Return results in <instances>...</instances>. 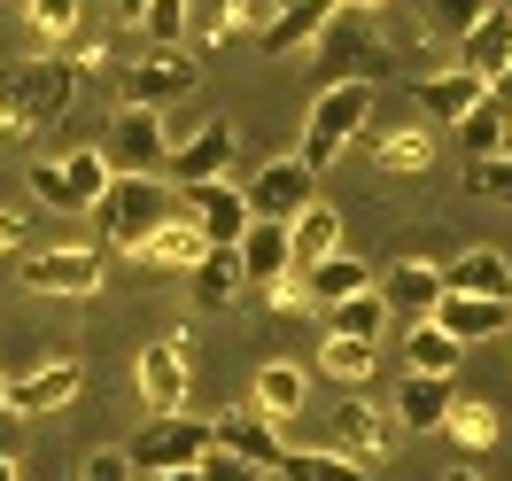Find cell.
<instances>
[{"label": "cell", "instance_id": "7dc6e473", "mask_svg": "<svg viewBox=\"0 0 512 481\" xmlns=\"http://www.w3.org/2000/svg\"><path fill=\"white\" fill-rule=\"evenodd\" d=\"M140 481H202V474H140Z\"/></svg>", "mask_w": 512, "mask_h": 481}, {"label": "cell", "instance_id": "f546056e", "mask_svg": "<svg viewBox=\"0 0 512 481\" xmlns=\"http://www.w3.org/2000/svg\"><path fill=\"white\" fill-rule=\"evenodd\" d=\"M365 288H373V280H365V264L342 257V249L303 272V295H311V303H342V295H365Z\"/></svg>", "mask_w": 512, "mask_h": 481}, {"label": "cell", "instance_id": "3957f363", "mask_svg": "<svg viewBox=\"0 0 512 481\" xmlns=\"http://www.w3.org/2000/svg\"><path fill=\"white\" fill-rule=\"evenodd\" d=\"M365 117H373V86H365V78L326 86V94L303 109V148H295V163H303L311 179H319V171H334V156H342L357 132H365Z\"/></svg>", "mask_w": 512, "mask_h": 481}, {"label": "cell", "instance_id": "83f0119b", "mask_svg": "<svg viewBox=\"0 0 512 481\" xmlns=\"http://www.w3.org/2000/svg\"><path fill=\"white\" fill-rule=\"evenodd\" d=\"M458 350H466V342H458V334H443L435 319H419L412 334H404V365H412V373H435V381H450V373H458Z\"/></svg>", "mask_w": 512, "mask_h": 481}, {"label": "cell", "instance_id": "30bf717a", "mask_svg": "<svg viewBox=\"0 0 512 481\" xmlns=\"http://www.w3.org/2000/svg\"><path fill=\"white\" fill-rule=\"evenodd\" d=\"M241 194H249V218L295 225L303 210H311V202H319V179H311V171H303L295 156H272L264 171H249V187H241Z\"/></svg>", "mask_w": 512, "mask_h": 481}, {"label": "cell", "instance_id": "7a4b0ae2", "mask_svg": "<svg viewBox=\"0 0 512 481\" xmlns=\"http://www.w3.org/2000/svg\"><path fill=\"white\" fill-rule=\"evenodd\" d=\"M101 233V249H148V233L156 225L179 218V187H163L156 171H109V187H101V202L86 210Z\"/></svg>", "mask_w": 512, "mask_h": 481}, {"label": "cell", "instance_id": "cb8c5ba5", "mask_svg": "<svg viewBox=\"0 0 512 481\" xmlns=\"http://www.w3.org/2000/svg\"><path fill=\"white\" fill-rule=\"evenodd\" d=\"M303 365H288V357H264V365H256V388H249V404L264 419H280V427H288L295 412H303Z\"/></svg>", "mask_w": 512, "mask_h": 481}, {"label": "cell", "instance_id": "d590c367", "mask_svg": "<svg viewBox=\"0 0 512 481\" xmlns=\"http://www.w3.org/2000/svg\"><path fill=\"white\" fill-rule=\"evenodd\" d=\"M466 194L474 202H512V156H474L466 163Z\"/></svg>", "mask_w": 512, "mask_h": 481}, {"label": "cell", "instance_id": "d4e9b609", "mask_svg": "<svg viewBox=\"0 0 512 481\" xmlns=\"http://www.w3.org/2000/svg\"><path fill=\"white\" fill-rule=\"evenodd\" d=\"M481 94H489V86H481L474 70H458V63H450V70H435V78H419V86H412V101L427 109V117H443V125H458V117H466V109H474Z\"/></svg>", "mask_w": 512, "mask_h": 481}, {"label": "cell", "instance_id": "1f68e13d", "mask_svg": "<svg viewBox=\"0 0 512 481\" xmlns=\"http://www.w3.org/2000/svg\"><path fill=\"white\" fill-rule=\"evenodd\" d=\"M373 365H381L373 342H350V334H326V342H319V373H326V381H342V388H365V381H373Z\"/></svg>", "mask_w": 512, "mask_h": 481}, {"label": "cell", "instance_id": "f35d334b", "mask_svg": "<svg viewBox=\"0 0 512 481\" xmlns=\"http://www.w3.org/2000/svg\"><path fill=\"white\" fill-rule=\"evenodd\" d=\"M78 16H86V0H32V24L55 47H70V32H78Z\"/></svg>", "mask_w": 512, "mask_h": 481}, {"label": "cell", "instance_id": "8992f818", "mask_svg": "<svg viewBox=\"0 0 512 481\" xmlns=\"http://www.w3.org/2000/svg\"><path fill=\"white\" fill-rule=\"evenodd\" d=\"M101 272H109V249H101V241H63V249H32V257H24V288H39V295H94Z\"/></svg>", "mask_w": 512, "mask_h": 481}, {"label": "cell", "instance_id": "8fae6325", "mask_svg": "<svg viewBox=\"0 0 512 481\" xmlns=\"http://www.w3.org/2000/svg\"><path fill=\"white\" fill-rule=\"evenodd\" d=\"M179 218H194V225H202V241H218V249H233V241L256 225L241 179H202V187H179Z\"/></svg>", "mask_w": 512, "mask_h": 481}, {"label": "cell", "instance_id": "f5cc1de1", "mask_svg": "<svg viewBox=\"0 0 512 481\" xmlns=\"http://www.w3.org/2000/svg\"><path fill=\"white\" fill-rule=\"evenodd\" d=\"M497 8H512V0H497Z\"/></svg>", "mask_w": 512, "mask_h": 481}, {"label": "cell", "instance_id": "d6a6232c", "mask_svg": "<svg viewBox=\"0 0 512 481\" xmlns=\"http://www.w3.org/2000/svg\"><path fill=\"white\" fill-rule=\"evenodd\" d=\"M505 125H512V117H505L489 94H481L474 109L458 117V148H466V163H474V156H497V148H505Z\"/></svg>", "mask_w": 512, "mask_h": 481}, {"label": "cell", "instance_id": "f907efd6", "mask_svg": "<svg viewBox=\"0 0 512 481\" xmlns=\"http://www.w3.org/2000/svg\"><path fill=\"white\" fill-rule=\"evenodd\" d=\"M443 481H474V474H466V466H458V474H443Z\"/></svg>", "mask_w": 512, "mask_h": 481}, {"label": "cell", "instance_id": "b9f144b4", "mask_svg": "<svg viewBox=\"0 0 512 481\" xmlns=\"http://www.w3.org/2000/svg\"><path fill=\"white\" fill-rule=\"evenodd\" d=\"M194 474H202V481H264L256 466H241V458H225V450H210V458H202Z\"/></svg>", "mask_w": 512, "mask_h": 481}, {"label": "cell", "instance_id": "6da1fadb", "mask_svg": "<svg viewBox=\"0 0 512 481\" xmlns=\"http://www.w3.org/2000/svg\"><path fill=\"white\" fill-rule=\"evenodd\" d=\"M78 109V70L63 55H39V63H0V132L8 140H32V132L63 125Z\"/></svg>", "mask_w": 512, "mask_h": 481}, {"label": "cell", "instance_id": "ffe728a7", "mask_svg": "<svg viewBox=\"0 0 512 481\" xmlns=\"http://www.w3.org/2000/svg\"><path fill=\"white\" fill-rule=\"evenodd\" d=\"M241 280L249 288H272V280H295V241H288V225H272V218H256L241 241Z\"/></svg>", "mask_w": 512, "mask_h": 481}, {"label": "cell", "instance_id": "603a6c76", "mask_svg": "<svg viewBox=\"0 0 512 481\" xmlns=\"http://www.w3.org/2000/svg\"><path fill=\"white\" fill-rule=\"evenodd\" d=\"M450 404H458V388L435 381V373H404V388H396V419H404L412 435H435L450 419Z\"/></svg>", "mask_w": 512, "mask_h": 481}, {"label": "cell", "instance_id": "5b68a950", "mask_svg": "<svg viewBox=\"0 0 512 481\" xmlns=\"http://www.w3.org/2000/svg\"><path fill=\"white\" fill-rule=\"evenodd\" d=\"M311 47H319L326 86H342V78H365V86H373V78L388 70V47L365 32V8H334V24H326Z\"/></svg>", "mask_w": 512, "mask_h": 481}, {"label": "cell", "instance_id": "7bdbcfd3", "mask_svg": "<svg viewBox=\"0 0 512 481\" xmlns=\"http://www.w3.org/2000/svg\"><path fill=\"white\" fill-rule=\"evenodd\" d=\"M24 233H32L24 210H0V257H16V249H24Z\"/></svg>", "mask_w": 512, "mask_h": 481}, {"label": "cell", "instance_id": "60d3db41", "mask_svg": "<svg viewBox=\"0 0 512 481\" xmlns=\"http://www.w3.org/2000/svg\"><path fill=\"white\" fill-rule=\"evenodd\" d=\"M78 481H140V474H132V458H125V450H94Z\"/></svg>", "mask_w": 512, "mask_h": 481}, {"label": "cell", "instance_id": "44dd1931", "mask_svg": "<svg viewBox=\"0 0 512 481\" xmlns=\"http://www.w3.org/2000/svg\"><path fill=\"white\" fill-rule=\"evenodd\" d=\"M396 443V419L388 412H373V396H342V412H334V450L342 458H381V450Z\"/></svg>", "mask_w": 512, "mask_h": 481}, {"label": "cell", "instance_id": "e0dca14e", "mask_svg": "<svg viewBox=\"0 0 512 481\" xmlns=\"http://www.w3.org/2000/svg\"><path fill=\"white\" fill-rule=\"evenodd\" d=\"M450 47H458V70H474L481 86H497L512 70V8H489L474 32H458Z\"/></svg>", "mask_w": 512, "mask_h": 481}, {"label": "cell", "instance_id": "7c38bea8", "mask_svg": "<svg viewBox=\"0 0 512 481\" xmlns=\"http://www.w3.org/2000/svg\"><path fill=\"white\" fill-rule=\"evenodd\" d=\"M109 171H163V156H171V132H163L156 109H117L109 117Z\"/></svg>", "mask_w": 512, "mask_h": 481}, {"label": "cell", "instance_id": "f1b7e54d", "mask_svg": "<svg viewBox=\"0 0 512 481\" xmlns=\"http://www.w3.org/2000/svg\"><path fill=\"white\" fill-rule=\"evenodd\" d=\"M202 249H210V241H202V225H194V218H171V225H156V233H148V249H140V257L163 264V272H194V264H202Z\"/></svg>", "mask_w": 512, "mask_h": 481}, {"label": "cell", "instance_id": "ab89813d", "mask_svg": "<svg viewBox=\"0 0 512 481\" xmlns=\"http://www.w3.org/2000/svg\"><path fill=\"white\" fill-rule=\"evenodd\" d=\"M489 8H497V0H427V16H435V32H474L481 16H489Z\"/></svg>", "mask_w": 512, "mask_h": 481}, {"label": "cell", "instance_id": "816d5d0a", "mask_svg": "<svg viewBox=\"0 0 512 481\" xmlns=\"http://www.w3.org/2000/svg\"><path fill=\"white\" fill-rule=\"evenodd\" d=\"M272 8H295V0H272Z\"/></svg>", "mask_w": 512, "mask_h": 481}, {"label": "cell", "instance_id": "8d00e7d4", "mask_svg": "<svg viewBox=\"0 0 512 481\" xmlns=\"http://www.w3.org/2000/svg\"><path fill=\"white\" fill-rule=\"evenodd\" d=\"M443 427H450L466 450H481V443H497V404H450Z\"/></svg>", "mask_w": 512, "mask_h": 481}, {"label": "cell", "instance_id": "ba28073f", "mask_svg": "<svg viewBox=\"0 0 512 481\" xmlns=\"http://www.w3.org/2000/svg\"><path fill=\"white\" fill-rule=\"evenodd\" d=\"M101 187H109V156L101 148H70L55 163H32V194L55 202V210H94Z\"/></svg>", "mask_w": 512, "mask_h": 481}, {"label": "cell", "instance_id": "4316f807", "mask_svg": "<svg viewBox=\"0 0 512 481\" xmlns=\"http://www.w3.org/2000/svg\"><path fill=\"white\" fill-rule=\"evenodd\" d=\"M288 241H295V272H311L319 257L342 249V210H334V202H311V210L288 225Z\"/></svg>", "mask_w": 512, "mask_h": 481}, {"label": "cell", "instance_id": "74e56055", "mask_svg": "<svg viewBox=\"0 0 512 481\" xmlns=\"http://www.w3.org/2000/svg\"><path fill=\"white\" fill-rule=\"evenodd\" d=\"M187 8H194V0H148V24H140V32L156 39V55H179V24H187Z\"/></svg>", "mask_w": 512, "mask_h": 481}, {"label": "cell", "instance_id": "681fc988", "mask_svg": "<svg viewBox=\"0 0 512 481\" xmlns=\"http://www.w3.org/2000/svg\"><path fill=\"white\" fill-rule=\"evenodd\" d=\"M0 412H8V373H0Z\"/></svg>", "mask_w": 512, "mask_h": 481}, {"label": "cell", "instance_id": "d6986e66", "mask_svg": "<svg viewBox=\"0 0 512 481\" xmlns=\"http://www.w3.org/2000/svg\"><path fill=\"white\" fill-rule=\"evenodd\" d=\"M427 319L443 326V334H458V342H489V334H512V303L505 295H450L427 311Z\"/></svg>", "mask_w": 512, "mask_h": 481}, {"label": "cell", "instance_id": "5bb4252c", "mask_svg": "<svg viewBox=\"0 0 512 481\" xmlns=\"http://www.w3.org/2000/svg\"><path fill=\"white\" fill-rule=\"evenodd\" d=\"M78 357H47V365H32V373H16L8 381V412L16 419H47V412H63L70 396H78Z\"/></svg>", "mask_w": 512, "mask_h": 481}, {"label": "cell", "instance_id": "c3c4849f", "mask_svg": "<svg viewBox=\"0 0 512 481\" xmlns=\"http://www.w3.org/2000/svg\"><path fill=\"white\" fill-rule=\"evenodd\" d=\"M0 481H16V458H0Z\"/></svg>", "mask_w": 512, "mask_h": 481}, {"label": "cell", "instance_id": "52a82bcc", "mask_svg": "<svg viewBox=\"0 0 512 481\" xmlns=\"http://www.w3.org/2000/svg\"><path fill=\"white\" fill-rule=\"evenodd\" d=\"M210 450L241 458V466H256V474H280V458H288V435H280V419H264L256 404H233V412L210 419Z\"/></svg>", "mask_w": 512, "mask_h": 481}, {"label": "cell", "instance_id": "f6af8a7d", "mask_svg": "<svg viewBox=\"0 0 512 481\" xmlns=\"http://www.w3.org/2000/svg\"><path fill=\"white\" fill-rule=\"evenodd\" d=\"M117 24H148V0H117Z\"/></svg>", "mask_w": 512, "mask_h": 481}, {"label": "cell", "instance_id": "277c9868", "mask_svg": "<svg viewBox=\"0 0 512 481\" xmlns=\"http://www.w3.org/2000/svg\"><path fill=\"white\" fill-rule=\"evenodd\" d=\"M125 458H132V474H194V466L210 458V419H187V412L148 419Z\"/></svg>", "mask_w": 512, "mask_h": 481}, {"label": "cell", "instance_id": "4fadbf2b", "mask_svg": "<svg viewBox=\"0 0 512 481\" xmlns=\"http://www.w3.org/2000/svg\"><path fill=\"white\" fill-rule=\"evenodd\" d=\"M187 334H163V342H148L140 350V404L156 419H171L179 404H187Z\"/></svg>", "mask_w": 512, "mask_h": 481}, {"label": "cell", "instance_id": "e575fe53", "mask_svg": "<svg viewBox=\"0 0 512 481\" xmlns=\"http://www.w3.org/2000/svg\"><path fill=\"white\" fill-rule=\"evenodd\" d=\"M427 156H435V148H427V132H419V125H404V132H381V140H373V163H381V171H396V179L427 171Z\"/></svg>", "mask_w": 512, "mask_h": 481}, {"label": "cell", "instance_id": "9c48e42d", "mask_svg": "<svg viewBox=\"0 0 512 481\" xmlns=\"http://www.w3.org/2000/svg\"><path fill=\"white\" fill-rule=\"evenodd\" d=\"M194 86H202L194 55H140V63L117 70V101L125 109H163V101H187Z\"/></svg>", "mask_w": 512, "mask_h": 481}, {"label": "cell", "instance_id": "ee69618b", "mask_svg": "<svg viewBox=\"0 0 512 481\" xmlns=\"http://www.w3.org/2000/svg\"><path fill=\"white\" fill-rule=\"evenodd\" d=\"M24 427H32V419H16V412H0V458H16V450H24Z\"/></svg>", "mask_w": 512, "mask_h": 481}, {"label": "cell", "instance_id": "7402d4cb", "mask_svg": "<svg viewBox=\"0 0 512 481\" xmlns=\"http://www.w3.org/2000/svg\"><path fill=\"white\" fill-rule=\"evenodd\" d=\"M443 288L450 295H505L512 303V257L505 249H458L443 264Z\"/></svg>", "mask_w": 512, "mask_h": 481}, {"label": "cell", "instance_id": "484cf974", "mask_svg": "<svg viewBox=\"0 0 512 481\" xmlns=\"http://www.w3.org/2000/svg\"><path fill=\"white\" fill-rule=\"evenodd\" d=\"M241 288H249V280H241V249H218V241H210L202 264H194V303H202V311H225V303H241Z\"/></svg>", "mask_w": 512, "mask_h": 481}, {"label": "cell", "instance_id": "2e32d148", "mask_svg": "<svg viewBox=\"0 0 512 481\" xmlns=\"http://www.w3.org/2000/svg\"><path fill=\"white\" fill-rule=\"evenodd\" d=\"M163 171H171L179 187H202V179H225V171H233V125H202V132H187V140H171V156H163Z\"/></svg>", "mask_w": 512, "mask_h": 481}, {"label": "cell", "instance_id": "bcb514c9", "mask_svg": "<svg viewBox=\"0 0 512 481\" xmlns=\"http://www.w3.org/2000/svg\"><path fill=\"white\" fill-rule=\"evenodd\" d=\"M489 101H497V109H505V117H512V70H505V78H497V86H489Z\"/></svg>", "mask_w": 512, "mask_h": 481}, {"label": "cell", "instance_id": "4dcf8cb0", "mask_svg": "<svg viewBox=\"0 0 512 481\" xmlns=\"http://www.w3.org/2000/svg\"><path fill=\"white\" fill-rule=\"evenodd\" d=\"M388 326V303L373 288L365 295H342V303H326V334H350V342H381Z\"/></svg>", "mask_w": 512, "mask_h": 481}, {"label": "cell", "instance_id": "9a60e30c", "mask_svg": "<svg viewBox=\"0 0 512 481\" xmlns=\"http://www.w3.org/2000/svg\"><path fill=\"white\" fill-rule=\"evenodd\" d=\"M373 295H381L388 311H404V319H427L435 303H443V264H427V257H404V264H388L381 280H373Z\"/></svg>", "mask_w": 512, "mask_h": 481}, {"label": "cell", "instance_id": "836d02e7", "mask_svg": "<svg viewBox=\"0 0 512 481\" xmlns=\"http://www.w3.org/2000/svg\"><path fill=\"white\" fill-rule=\"evenodd\" d=\"M280 481H365V466L342 458V450H288V458H280Z\"/></svg>", "mask_w": 512, "mask_h": 481}, {"label": "cell", "instance_id": "ac0fdd59", "mask_svg": "<svg viewBox=\"0 0 512 481\" xmlns=\"http://www.w3.org/2000/svg\"><path fill=\"white\" fill-rule=\"evenodd\" d=\"M334 8H342V0H295V8H272V16L256 24V55H295V47H311V39L334 24Z\"/></svg>", "mask_w": 512, "mask_h": 481}]
</instances>
